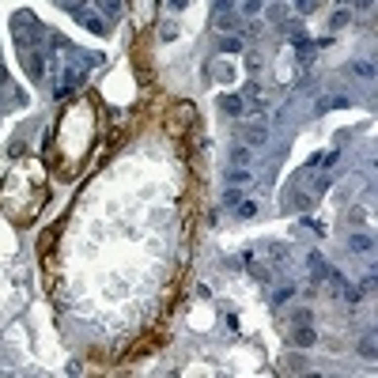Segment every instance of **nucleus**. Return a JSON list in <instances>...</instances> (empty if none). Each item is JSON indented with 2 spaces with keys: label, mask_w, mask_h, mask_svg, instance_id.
<instances>
[{
  "label": "nucleus",
  "mask_w": 378,
  "mask_h": 378,
  "mask_svg": "<svg viewBox=\"0 0 378 378\" xmlns=\"http://www.w3.org/2000/svg\"><path fill=\"white\" fill-rule=\"evenodd\" d=\"M98 61H102V57L95 53V57H80V61H72V65H65V72H61V80H57V91H53V95H57V98L72 95L76 87L84 84V72H87V68H91V65H98Z\"/></svg>",
  "instance_id": "nucleus-1"
},
{
  "label": "nucleus",
  "mask_w": 378,
  "mask_h": 378,
  "mask_svg": "<svg viewBox=\"0 0 378 378\" xmlns=\"http://www.w3.org/2000/svg\"><path fill=\"white\" fill-rule=\"evenodd\" d=\"M242 140H246V148H261V144L269 140V125H265V121L246 125V129H242Z\"/></svg>",
  "instance_id": "nucleus-2"
},
{
  "label": "nucleus",
  "mask_w": 378,
  "mask_h": 378,
  "mask_svg": "<svg viewBox=\"0 0 378 378\" xmlns=\"http://www.w3.org/2000/svg\"><path fill=\"white\" fill-rule=\"evenodd\" d=\"M45 57L38 53V49H34L31 57H27V72H31V80H42V72H45V65H42Z\"/></svg>",
  "instance_id": "nucleus-3"
},
{
  "label": "nucleus",
  "mask_w": 378,
  "mask_h": 378,
  "mask_svg": "<svg viewBox=\"0 0 378 378\" xmlns=\"http://www.w3.org/2000/svg\"><path fill=\"white\" fill-rule=\"evenodd\" d=\"M219 106H223L227 114H235V118H238V114L246 110V102H242V98H238V95H223V102H219Z\"/></svg>",
  "instance_id": "nucleus-4"
},
{
  "label": "nucleus",
  "mask_w": 378,
  "mask_h": 378,
  "mask_svg": "<svg viewBox=\"0 0 378 378\" xmlns=\"http://www.w3.org/2000/svg\"><path fill=\"white\" fill-rule=\"evenodd\" d=\"M348 246L356 250V253H371L375 242H371V235H352V238H348Z\"/></svg>",
  "instance_id": "nucleus-5"
},
{
  "label": "nucleus",
  "mask_w": 378,
  "mask_h": 378,
  "mask_svg": "<svg viewBox=\"0 0 378 378\" xmlns=\"http://www.w3.org/2000/svg\"><path fill=\"white\" fill-rule=\"evenodd\" d=\"M250 159H253V151H250L246 144H242V148H235V151H231V163H235V167H246Z\"/></svg>",
  "instance_id": "nucleus-6"
},
{
  "label": "nucleus",
  "mask_w": 378,
  "mask_h": 378,
  "mask_svg": "<svg viewBox=\"0 0 378 378\" xmlns=\"http://www.w3.org/2000/svg\"><path fill=\"white\" fill-rule=\"evenodd\" d=\"M295 344H302V348L314 344V329H310V325H299V333H295Z\"/></svg>",
  "instance_id": "nucleus-7"
},
{
  "label": "nucleus",
  "mask_w": 378,
  "mask_h": 378,
  "mask_svg": "<svg viewBox=\"0 0 378 378\" xmlns=\"http://www.w3.org/2000/svg\"><path fill=\"white\" fill-rule=\"evenodd\" d=\"M356 76H363V80H371V76H375V65H371V61H356Z\"/></svg>",
  "instance_id": "nucleus-8"
},
{
  "label": "nucleus",
  "mask_w": 378,
  "mask_h": 378,
  "mask_svg": "<svg viewBox=\"0 0 378 378\" xmlns=\"http://www.w3.org/2000/svg\"><path fill=\"white\" fill-rule=\"evenodd\" d=\"M238 216H242V219H253V216H257V205H253V201H242V205H238Z\"/></svg>",
  "instance_id": "nucleus-9"
},
{
  "label": "nucleus",
  "mask_w": 378,
  "mask_h": 378,
  "mask_svg": "<svg viewBox=\"0 0 378 378\" xmlns=\"http://www.w3.org/2000/svg\"><path fill=\"white\" fill-rule=\"evenodd\" d=\"M269 257L276 261V265H284V261H288V250L284 246H269Z\"/></svg>",
  "instance_id": "nucleus-10"
},
{
  "label": "nucleus",
  "mask_w": 378,
  "mask_h": 378,
  "mask_svg": "<svg viewBox=\"0 0 378 378\" xmlns=\"http://www.w3.org/2000/svg\"><path fill=\"white\" fill-rule=\"evenodd\" d=\"M227 182H231V185H246V182H250V174H246V170H242V174L231 170V174H227Z\"/></svg>",
  "instance_id": "nucleus-11"
},
{
  "label": "nucleus",
  "mask_w": 378,
  "mask_h": 378,
  "mask_svg": "<svg viewBox=\"0 0 378 378\" xmlns=\"http://www.w3.org/2000/svg\"><path fill=\"white\" fill-rule=\"evenodd\" d=\"M102 11L106 15H121V0H102Z\"/></svg>",
  "instance_id": "nucleus-12"
},
{
  "label": "nucleus",
  "mask_w": 378,
  "mask_h": 378,
  "mask_svg": "<svg viewBox=\"0 0 378 378\" xmlns=\"http://www.w3.org/2000/svg\"><path fill=\"white\" fill-rule=\"evenodd\" d=\"M84 23H87V31H95V34H106V31H102V19H95V15H84Z\"/></svg>",
  "instance_id": "nucleus-13"
},
{
  "label": "nucleus",
  "mask_w": 378,
  "mask_h": 378,
  "mask_svg": "<svg viewBox=\"0 0 378 378\" xmlns=\"http://www.w3.org/2000/svg\"><path fill=\"white\" fill-rule=\"evenodd\" d=\"M310 269H314V276H325V261L318 253H310Z\"/></svg>",
  "instance_id": "nucleus-14"
},
{
  "label": "nucleus",
  "mask_w": 378,
  "mask_h": 378,
  "mask_svg": "<svg viewBox=\"0 0 378 378\" xmlns=\"http://www.w3.org/2000/svg\"><path fill=\"white\" fill-rule=\"evenodd\" d=\"M359 352H363V356H375V336H367V340H363V344H359Z\"/></svg>",
  "instance_id": "nucleus-15"
},
{
  "label": "nucleus",
  "mask_w": 378,
  "mask_h": 378,
  "mask_svg": "<svg viewBox=\"0 0 378 378\" xmlns=\"http://www.w3.org/2000/svg\"><path fill=\"white\" fill-rule=\"evenodd\" d=\"M231 8H235V0H216V15H227Z\"/></svg>",
  "instance_id": "nucleus-16"
},
{
  "label": "nucleus",
  "mask_w": 378,
  "mask_h": 378,
  "mask_svg": "<svg viewBox=\"0 0 378 378\" xmlns=\"http://www.w3.org/2000/svg\"><path fill=\"white\" fill-rule=\"evenodd\" d=\"M242 11H246V15H257V11H261V0H246V8H242Z\"/></svg>",
  "instance_id": "nucleus-17"
},
{
  "label": "nucleus",
  "mask_w": 378,
  "mask_h": 378,
  "mask_svg": "<svg viewBox=\"0 0 378 378\" xmlns=\"http://www.w3.org/2000/svg\"><path fill=\"white\" fill-rule=\"evenodd\" d=\"M348 19H352V15H348V11H336V15H333V27H344Z\"/></svg>",
  "instance_id": "nucleus-18"
},
{
  "label": "nucleus",
  "mask_w": 378,
  "mask_h": 378,
  "mask_svg": "<svg viewBox=\"0 0 378 378\" xmlns=\"http://www.w3.org/2000/svg\"><path fill=\"white\" fill-rule=\"evenodd\" d=\"M0 84H4V68H0Z\"/></svg>",
  "instance_id": "nucleus-19"
}]
</instances>
